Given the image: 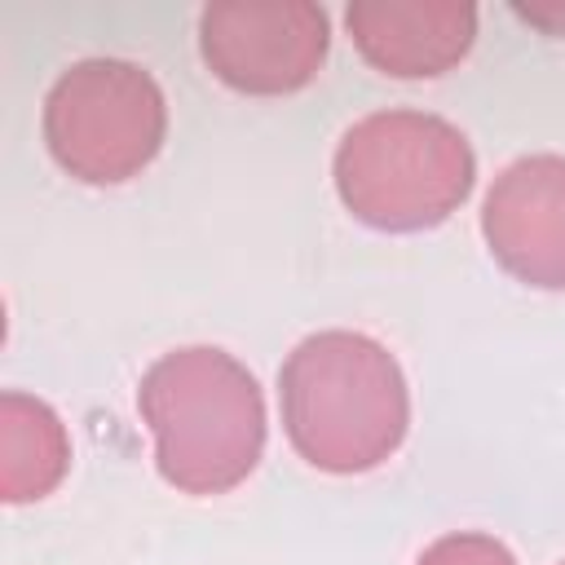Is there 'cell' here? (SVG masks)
Listing matches in <instances>:
<instances>
[{
    "label": "cell",
    "instance_id": "ba28073f",
    "mask_svg": "<svg viewBox=\"0 0 565 565\" xmlns=\"http://www.w3.org/2000/svg\"><path fill=\"white\" fill-rule=\"evenodd\" d=\"M71 468V437L62 415L31 393H0V494L31 503L62 486Z\"/></svg>",
    "mask_w": 565,
    "mask_h": 565
},
{
    "label": "cell",
    "instance_id": "5b68a950",
    "mask_svg": "<svg viewBox=\"0 0 565 565\" xmlns=\"http://www.w3.org/2000/svg\"><path fill=\"white\" fill-rule=\"evenodd\" d=\"M331 22L313 0H225L199 13V53L207 71L256 97L305 88L327 62Z\"/></svg>",
    "mask_w": 565,
    "mask_h": 565
},
{
    "label": "cell",
    "instance_id": "9c48e42d",
    "mask_svg": "<svg viewBox=\"0 0 565 565\" xmlns=\"http://www.w3.org/2000/svg\"><path fill=\"white\" fill-rule=\"evenodd\" d=\"M415 565H516V556L494 534L459 530V534H441L437 543H428Z\"/></svg>",
    "mask_w": 565,
    "mask_h": 565
},
{
    "label": "cell",
    "instance_id": "277c9868",
    "mask_svg": "<svg viewBox=\"0 0 565 565\" xmlns=\"http://www.w3.org/2000/svg\"><path fill=\"white\" fill-rule=\"evenodd\" d=\"M168 137V102L154 75L128 57L71 62L44 97V141L62 172L88 185L137 177Z\"/></svg>",
    "mask_w": 565,
    "mask_h": 565
},
{
    "label": "cell",
    "instance_id": "6da1fadb",
    "mask_svg": "<svg viewBox=\"0 0 565 565\" xmlns=\"http://www.w3.org/2000/svg\"><path fill=\"white\" fill-rule=\"evenodd\" d=\"M282 428L322 472L380 468L411 428V388L397 358L362 331H313L278 371Z\"/></svg>",
    "mask_w": 565,
    "mask_h": 565
},
{
    "label": "cell",
    "instance_id": "8992f818",
    "mask_svg": "<svg viewBox=\"0 0 565 565\" xmlns=\"http://www.w3.org/2000/svg\"><path fill=\"white\" fill-rule=\"evenodd\" d=\"M481 234L490 256L530 287H565V154H521L486 190Z\"/></svg>",
    "mask_w": 565,
    "mask_h": 565
},
{
    "label": "cell",
    "instance_id": "7a4b0ae2",
    "mask_svg": "<svg viewBox=\"0 0 565 565\" xmlns=\"http://www.w3.org/2000/svg\"><path fill=\"white\" fill-rule=\"evenodd\" d=\"M137 411L154 437V463L181 494H225L252 477L265 450V397L256 375L225 349L185 344L159 353Z\"/></svg>",
    "mask_w": 565,
    "mask_h": 565
},
{
    "label": "cell",
    "instance_id": "52a82bcc",
    "mask_svg": "<svg viewBox=\"0 0 565 565\" xmlns=\"http://www.w3.org/2000/svg\"><path fill=\"white\" fill-rule=\"evenodd\" d=\"M344 26L358 53L397 79L441 75L468 57L477 9L459 0H353Z\"/></svg>",
    "mask_w": 565,
    "mask_h": 565
},
{
    "label": "cell",
    "instance_id": "30bf717a",
    "mask_svg": "<svg viewBox=\"0 0 565 565\" xmlns=\"http://www.w3.org/2000/svg\"><path fill=\"white\" fill-rule=\"evenodd\" d=\"M561 565H565V561H561Z\"/></svg>",
    "mask_w": 565,
    "mask_h": 565
},
{
    "label": "cell",
    "instance_id": "3957f363",
    "mask_svg": "<svg viewBox=\"0 0 565 565\" xmlns=\"http://www.w3.org/2000/svg\"><path fill=\"white\" fill-rule=\"evenodd\" d=\"M340 203L371 230L411 234L441 225L472 190L468 137L433 110H371L344 128L331 159Z\"/></svg>",
    "mask_w": 565,
    "mask_h": 565
}]
</instances>
